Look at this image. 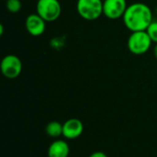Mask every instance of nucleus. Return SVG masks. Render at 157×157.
Segmentation results:
<instances>
[{"label": "nucleus", "mask_w": 157, "mask_h": 157, "mask_svg": "<svg viewBox=\"0 0 157 157\" xmlns=\"http://www.w3.org/2000/svg\"><path fill=\"white\" fill-rule=\"evenodd\" d=\"M125 27L131 31L146 30L154 20V14L151 7L142 2L129 5L123 17Z\"/></svg>", "instance_id": "nucleus-1"}, {"label": "nucleus", "mask_w": 157, "mask_h": 157, "mask_svg": "<svg viewBox=\"0 0 157 157\" xmlns=\"http://www.w3.org/2000/svg\"><path fill=\"white\" fill-rule=\"evenodd\" d=\"M76 11L85 20H96L103 15V0H77Z\"/></svg>", "instance_id": "nucleus-2"}, {"label": "nucleus", "mask_w": 157, "mask_h": 157, "mask_svg": "<svg viewBox=\"0 0 157 157\" xmlns=\"http://www.w3.org/2000/svg\"><path fill=\"white\" fill-rule=\"evenodd\" d=\"M152 40L148 35L146 30L143 31H134L132 32L129 36L127 46L129 51L134 55H143L146 53L151 46Z\"/></svg>", "instance_id": "nucleus-3"}, {"label": "nucleus", "mask_w": 157, "mask_h": 157, "mask_svg": "<svg viewBox=\"0 0 157 157\" xmlns=\"http://www.w3.org/2000/svg\"><path fill=\"white\" fill-rule=\"evenodd\" d=\"M36 11L46 22H53L60 17L62 6L59 0H38Z\"/></svg>", "instance_id": "nucleus-4"}, {"label": "nucleus", "mask_w": 157, "mask_h": 157, "mask_svg": "<svg viewBox=\"0 0 157 157\" xmlns=\"http://www.w3.org/2000/svg\"><path fill=\"white\" fill-rule=\"evenodd\" d=\"M22 62L14 54L6 55L0 63V70L2 75L7 79H15L22 72Z\"/></svg>", "instance_id": "nucleus-5"}, {"label": "nucleus", "mask_w": 157, "mask_h": 157, "mask_svg": "<svg viewBox=\"0 0 157 157\" xmlns=\"http://www.w3.org/2000/svg\"><path fill=\"white\" fill-rule=\"evenodd\" d=\"M127 7L126 0H103V15L109 19L121 18Z\"/></svg>", "instance_id": "nucleus-6"}, {"label": "nucleus", "mask_w": 157, "mask_h": 157, "mask_svg": "<svg viewBox=\"0 0 157 157\" xmlns=\"http://www.w3.org/2000/svg\"><path fill=\"white\" fill-rule=\"evenodd\" d=\"M25 28L29 34L33 37H39L45 32L46 21L37 13L30 14L25 20Z\"/></svg>", "instance_id": "nucleus-7"}, {"label": "nucleus", "mask_w": 157, "mask_h": 157, "mask_svg": "<svg viewBox=\"0 0 157 157\" xmlns=\"http://www.w3.org/2000/svg\"><path fill=\"white\" fill-rule=\"evenodd\" d=\"M84 132L83 122L76 118L67 120L63 123V136L66 140H75L79 138Z\"/></svg>", "instance_id": "nucleus-8"}, {"label": "nucleus", "mask_w": 157, "mask_h": 157, "mask_svg": "<svg viewBox=\"0 0 157 157\" xmlns=\"http://www.w3.org/2000/svg\"><path fill=\"white\" fill-rule=\"evenodd\" d=\"M70 154V146L64 140L57 139L53 141L47 151L48 157H68Z\"/></svg>", "instance_id": "nucleus-9"}, {"label": "nucleus", "mask_w": 157, "mask_h": 157, "mask_svg": "<svg viewBox=\"0 0 157 157\" xmlns=\"http://www.w3.org/2000/svg\"><path fill=\"white\" fill-rule=\"evenodd\" d=\"M45 132L49 137L57 139L60 136H63V124L56 121H50L46 125Z\"/></svg>", "instance_id": "nucleus-10"}, {"label": "nucleus", "mask_w": 157, "mask_h": 157, "mask_svg": "<svg viewBox=\"0 0 157 157\" xmlns=\"http://www.w3.org/2000/svg\"><path fill=\"white\" fill-rule=\"evenodd\" d=\"M22 6V4L20 0H6V7L10 13H17L20 11Z\"/></svg>", "instance_id": "nucleus-11"}, {"label": "nucleus", "mask_w": 157, "mask_h": 157, "mask_svg": "<svg viewBox=\"0 0 157 157\" xmlns=\"http://www.w3.org/2000/svg\"><path fill=\"white\" fill-rule=\"evenodd\" d=\"M148 35L150 36L151 40L153 42H155V44L157 43V20L154 19L153 22L150 24V26L148 27V29H146Z\"/></svg>", "instance_id": "nucleus-12"}, {"label": "nucleus", "mask_w": 157, "mask_h": 157, "mask_svg": "<svg viewBox=\"0 0 157 157\" xmlns=\"http://www.w3.org/2000/svg\"><path fill=\"white\" fill-rule=\"evenodd\" d=\"M88 157H108V155L101 151H97V152L92 153Z\"/></svg>", "instance_id": "nucleus-13"}, {"label": "nucleus", "mask_w": 157, "mask_h": 157, "mask_svg": "<svg viewBox=\"0 0 157 157\" xmlns=\"http://www.w3.org/2000/svg\"><path fill=\"white\" fill-rule=\"evenodd\" d=\"M4 33V26L3 24H0V36H3Z\"/></svg>", "instance_id": "nucleus-14"}, {"label": "nucleus", "mask_w": 157, "mask_h": 157, "mask_svg": "<svg viewBox=\"0 0 157 157\" xmlns=\"http://www.w3.org/2000/svg\"><path fill=\"white\" fill-rule=\"evenodd\" d=\"M154 55H155V57L157 59V43L155 44V48H154Z\"/></svg>", "instance_id": "nucleus-15"}, {"label": "nucleus", "mask_w": 157, "mask_h": 157, "mask_svg": "<svg viewBox=\"0 0 157 157\" xmlns=\"http://www.w3.org/2000/svg\"><path fill=\"white\" fill-rule=\"evenodd\" d=\"M155 14H156V15H157V6H156V7H155Z\"/></svg>", "instance_id": "nucleus-16"}]
</instances>
